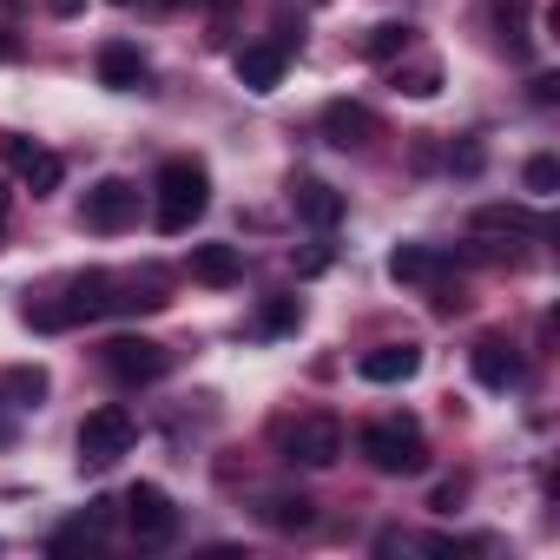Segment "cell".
Returning a JSON list of instances; mask_svg holds the SVG:
<instances>
[{
    "label": "cell",
    "mask_w": 560,
    "mask_h": 560,
    "mask_svg": "<svg viewBox=\"0 0 560 560\" xmlns=\"http://www.w3.org/2000/svg\"><path fill=\"white\" fill-rule=\"evenodd\" d=\"M132 218H139V185H126V178H100L80 198V224L86 231H126Z\"/></svg>",
    "instance_id": "52a82bcc"
},
{
    "label": "cell",
    "mask_w": 560,
    "mask_h": 560,
    "mask_svg": "<svg viewBox=\"0 0 560 560\" xmlns=\"http://www.w3.org/2000/svg\"><path fill=\"white\" fill-rule=\"evenodd\" d=\"M357 448H363V462H370L376 475H422V468H429V442H422V422H416V416H383V422H370V429L357 435Z\"/></svg>",
    "instance_id": "7a4b0ae2"
},
{
    "label": "cell",
    "mask_w": 560,
    "mask_h": 560,
    "mask_svg": "<svg viewBox=\"0 0 560 560\" xmlns=\"http://www.w3.org/2000/svg\"><path fill=\"white\" fill-rule=\"evenodd\" d=\"M462 494H468V481H442V488H435V514H455Z\"/></svg>",
    "instance_id": "484cf974"
},
{
    "label": "cell",
    "mask_w": 560,
    "mask_h": 560,
    "mask_svg": "<svg viewBox=\"0 0 560 560\" xmlns=\"http://www.w3.org/2000/svg\"><path fill=\"white\" fill-rule=\"evenodd\" d=\"M468 370H475L481 389H514V383L527 376V363H521V350H514L508 337H481V343L468 350Z\"/></svg>",
    "instance_id": "9c48e42d"
},
{
    "label": "cell",
    "mask_w": 560,
    "mask_h": 560,
    "mask_svg": "<svg viewBox=\"0 0 560 560\" xmlns=\"http://www.w3.org/2000/svg\"><path fill=\"white\" fill-rule=\"evenodd\" d=\"M132 442H139V422H132L119 402H106V409H93V416L80 422V468H113Z\"/></svg>",
    "instance_id": "3957f363"
},
{
    "label": "cell",
    "mask_w": 560,
    "mask_h": 560,
    "mask_svg": "<svg viewBox=\"0 0 560 560\" xmlns=\"http://www.w3.org/2000/svg\"><path fill=\"white\" fill-rule=\"evenodd\" d=\"M0 60H14V40H8V34H0Z\"/></svg>",
    "instance_id": "f1b7e54d"
},
{
    "label": "cell",
    "mask_w": 560,
    "mask_h": 560,
    "mask_svg": "<svg viewBox=\"0 0 560 560\" xmlns=\"http://www.w3.org/2000/svg\"><path fill=\"white\" fill-rule=\"evenodd\" d=\"M553 100H560V80H553V73H540V80H534V106H553Z\"/></svg>",
    "instance_id": "4316f807"
},
{
    "label": "cell",
    "mask_w": 560,
    "mask_h": 560,
    "mask_svg": "<svg viewBox=\"0 0 560 560\" xmlns=\"http://www.w3.org/2000/svg\"><path fill=\"white\" fill-rule=\"evenodd\" d=\"M475 231H547V224L521 205H488V211H475Z\"/></svg>",
    "instance_id": "603a6c76"
},
{
    "label": "cell",
    "mask_w": 560,
    "mask_h": 560,
    "mask_svg": "<svg viewBox=\"0 0 560 560\" xmlns=\"http://www.w3.org/2000/svg\"><path fill=\"white\" fill-rule=\"evenodd\" d=\"M416 370H422V350H416V343H376V350H363V363H357L363 383H409Z\"/></svg>",
    "instance_id": "5bb4252c"
},
{
    "label": "cell",
    "mask_w": 560,
    "mask_h": 560,
    "mask_svg": "<svg viewBox=\"0 0 560 560\" xmlns=\"http://www.w3.org/2000/svg\"><path fill=\"white\" fill-rule=\"evenodd\" d=\"M113 8H139V0H113Z\"/></svg>",
    "instance_id": "1f68e13d"
},
{
    "label": "cell",
    "mask_w": 560,
    "mask_h": 560,
    "mask_svg": "<svg viewBox=\"0 0 560 560\" xmlns=\"http://www.w3.org/2000/svg\"><path fill=\"white\" fill-rule=\"evenodd\" d=\"M0 231H8V191H0Z\"/></svg>",
    "instance_id": "f546056e"
},
{
    "label": "cell",
    "mask_w": 560,
    "mask_h": 560,
    "mask_svg": "<svg viewBox=\"0 0 560 560\" xmlns=\"http://www.w3.org/2000/svg\"><path fill=\"white\" fill-rule=\"evenodd\" d=\"M396 86H402L409 100H429V93L442 86V67H435V60H422V67H409V73H396Z\"/></svg>",
    "instance_id": "cb8c5ba5"
},
{
    "label": "cell",
    "mask_w": 560,
    "mask_h": 560,
    "mask_svg": "<svg viewBox=\"0 0 560 560\" xmlns=\"http://www.w3.org/2000/svg\"><path fill=\"white\" fill-rule=\"evenodd\" d=\"M257 521H264V527H277V534H304V527L317 521V501H304V494H264Z\"/></svg>",
    "instance_id": "ac0fdd59"
},
{
    "label": "cell",
    "mask_w": 560,
    "mask_h": 560,
    "mask_svg": "<svg viewBox=\"0 0 560 560\" xmlns=\"http://www.w3.org/2000/svg\"><path fill=\"white\" fill-rule=\"evenodd\" d=\"M304 324V304L298 298H270L264 311H257V337H284V330H298Z\"/></svg>",
    "instance_id": "7402d4cb"
},
{
    "label": "cell",
    "mask_w": 560,
    "mask_h": 560,
    "mask_svg": "<svg viewBox=\"0 0 560 560\" xmlns=\"http://www.w3.org/2000/svg\"><path fill=\"white\" fill-rule=\"evenodd\" d=\"M8 165L34 185V198L60 191V178H67V159H60V152H47V145H27V139H8Z\"/></svg>",
    "instance_id": "8fae6325"
},
{
    "label": "cell",
    "mask_w": 560,
    "mask_h": 560,
    "mask_svg": "<svg viewBox=\"0 0 560 560\" xmlns=\"http://www.w3.org/2000/svg\"><path fill=\"white\" fill-rule=\"evenodd\" d=\"M106 521H113V501H93V514H80V521H67L54 540H47V553H80V547H100V534H106Z\"/></svg>",
    "instance_id": "d6986e66"
},
{
    "label": "cell",
    "mask_w": 560,
    "mask_h": 560,
    "mask_svg": "<svg viewBox=\"0 0 560 560\" xmlns=\"http://www.w3.org/2000/svg\"><path fill=\"white\" fill-rule=\"evenodd\" d=\"M172 8H185V0H172ZM205 8H224V0H205Z\"/></svg>",
    "instance_id": "4dcf8cb0"
},
{
    "label": "cell",
    "mask_w": 560,
    "mask_h": 560,
    "mask_svg": "<svg viewBox=\"0 0 560 560\" xmlns=\"http://www.w3.org/2000/svg\"><path fill=\"white\" fill-rule=\"evenodd\" d=\"M317 126H324V139H330L337 152H363V145L376 139V113H370V106H357V100H330Z\"/></svg>",
    "instance_id": "30bf717a"
},
{
    "label": "cell",
    "mask_w": 560,
    "mask_h": 560,
    "mask_svg": "<svg viewBox=\"0 0 560 560\" xmlns=\"http://www.w3.org/2000/svg\"><path fill=\"white\" fill-rule=\"evenodd\" d=\"M521 178H527V191H534V198H547V191L560 185V159H547V152H540V159H527V172H521Z\"/></svg>",
    "instance_id": "d4e9b609"
},
{
    "label": "cell",
    "mask_w": 560,
    "mask_h": 560,
    "mask_svg": "<svg viewBox=\"0 0 560 560\" xmlns=\"http://www.w3.org/2000/svg\"><path fill=\"white\" fill-rule=\"evenodd\" d=\"M337 455H343V422H337V416H304V422L284 429V462H298V468H330Z\"/></svg>",
    "instance_id": "8992f818"
},
{
    "label": "cell",
    "mask_w": 560,
    "mask_h": 560,
    "mask_svg": "<svg viewBox=\"0 0 560 560\" xmlns=\"http://www.w3.org/2000/svg\"><path fill=\"white\" fill-rule=\"evenodd\" d=\"M0 396H8L14 409H40V396H47V370H40V363H14L8 376H0Z\"/></svg>",
    "instance_id": "ffe728a7"
},
{
    "label": "cell",
    "mask_w": 560,
    "mask_h": 560,
    "mask_svg": "<svg viewBox=\"0 0 560 560\" xmlns=\"http://www.w3.org/2000/svg\"><path fill=\"white\" fill-rule=\"evenodd\" d=\"M126 521H132V540L139 547H165L178 534V508H172V494L159 481H132L126 488Z\"/></svg>",
    "instance_id": "5b68a950"
},
{
    "label": "cell",
    "mask_w": 560,
    "mask_h": 560,
    "mask_svg": "<svg viewBox=\"0 0 560 560\" xmlns=\"http://www.w3.org/2000/svg\"><path fill=\"white\" fill-rule=\"evenodd\" d=\"M100 86L139 93V86H145V54H139L132 40H106V47H100Z\"/></svg>",
    "instance_id": "9a60e30c"
},
{
    "label": "cell",
    "mask_w": 560,
    "mask_h": 560,
    "mask_svg": "<svg viewBox=\"0 0 560 560\" xmlns=\"http://www.w3.org/2000/svg\"><path fill=\"white\" fill-rule=\"evenodd\" d=\"M442 270H448V250H435V244H396L389 250L396 284H429V277H442Z\"/></svg>",
    "instance_id": "2e32d148"
},
{
    "label": "cell",
    "mask_w": 560,
    "mask_h": 560,
    "mask_svg": "<svg viewBox=\"0 0 560 560\" xmlns=\"http://www.w3.org/2000/svg\"><path fill=\"white\" fill-rule=\"evenodd\" d=\"M100 363H106V376H113V383L139 389V383H159V376L172 370V350H165V343H152V337H113Z\"/></svg>",
    "instance_id": "277c9868"
},
{
    "label": "cell",
    "mask_w": 560,
    "mask_h": 560,
    "mask_svg": "<svg viewBox=\"0 0 560 560\" xmlns=\"http://www.w3.org/2000/svg\"><path fill=\"white\" fill-rule=\"evenodd\" d=\"M237 270H244V257H237L231 244H198V250H191V277H198V284H211V291L237 284Z\"/></svg>",
    "instance_id": "e0dca14e"
},
{
    "label": "cell",
    "mask_w": 560,
    "mask_h": 560,
    "mask_svg": "<svg viewBox=\"0 0 560 560\" xmlns=\"http://www.w3.org/2000/svg\"><path fill=\"white\" fill-rule=\"evenodd\" d=\"M291 211H298L304 224L330 231V224L343 218V191H337V185H324V178H291Z\"/></svg>",
    "instance_id": "4fadbf2b"
},
{
    "label": "cell",
    "mask_w": 560,
    "mask_h": 560,
    "mask_svg": "<svg viewBox=\"0 0 560 560\" xmlns=\"http://www.w3.org/2000/svg\"><path fill=\"white\" fill-rule=\"evenodd\" d=\"M47 8H54V14H80V0H47Z\"/></svg>",
    "instance_id": "83f0119b"
},
{
    "label": "cell",
    "mask_w": 560,
    "mask_h": 560,
    "mask_svg": "<svg viewBox=\"0 0 560 560\" xmlns=\"http://www.w3.org/2000/svg\"><path fill=\"white\" fill-rule=\"evenodd\" d=\"M409 40H416L409 21H383V27L363 34V60H396V54H409Z\"/></svg>",
    "instance_id": "44dd1931"
},
{
    "label": "cell",
    "mask_w": 560,
    "mask_h": 560,
    "mask_svg": "<svg viewBox=\"0 0 560 560\" xmlns=\"http://www.w3.org/2000/svg\"><path fill=\"white\" fill-rule=\"evenodd\" d=\"M152 191H159V231L185 237L205 218V205H211V172L198 159H165L159 178H152Z\"/></svg>",
    "instance_id": "6da1fadb"
},
{
    "label": "cell",
    "mask_w": 560,
    "mask_h": 560,
    "mask_svg": "<svg viewBox=\"0 0 560 560\" xmlns=\"http://www.w3.org/2000/svg\"><path fill=\"white\" fill-rule=\"evenodd\" d=\"M284 67H291V34L257 40V47H244V54H237V86H250V93H277Z\"/></svg>",
    "instance_id": "ba28073f"
},
{
    "label": "cell",
    "mask_w": 560,
    "mask_h": 560,
    "mask_svg": "<svg viewBox=\"0 0 560 560\" xmlns=\"http://www.w3.org/2000/svg\"><path fill=\"white\" fill-rule=\"evenodd\" d=\"M481 21H488V27H494V40L521 60V54H527V40H534V34H527L534 0H481Z\"/></svg>",
    "instance_id": "7c38bea8"
}]
</instances>
